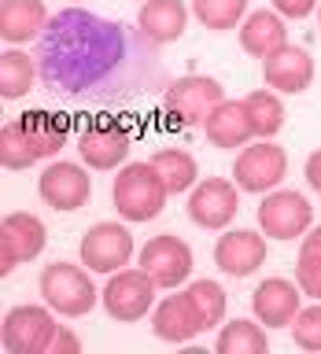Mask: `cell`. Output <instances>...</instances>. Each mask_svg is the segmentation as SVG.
I'll list each match as a JSON object with an SVG mask.
<instances>
[{
	"mask_svg": "<svg viewBox=\"0 0 321 354\" xmlns=\"http://www.w3.org/2000/svg\"><path fill=\"white\" fill-rule=\"evenodd\" d=\"M77 254H82V266H89L93 273L111 277V273L126 270L129 259H133L129 225H122V221H96V225H89Z\"/></svg>",
	"mask_w": 321,
	"mask_h": 354,
	"instance_id": "11",
	"label": "cell"
},
{
	"mask_svg": "<svg viewBox=\"0 0 321 354\" xmlns=\"http://www.w3.org/2000/svg\"><path fill=\"white\" fill-rule=\"evenodd\" d=\"M221 100H226V88L221 82L207 74H188V77H177L170 82V88L163 93V115L181 129H192V126H203L207 115L214 111Z\"/></svg>",
	"mask_w": 321,
	"mask_h": 354,
	"instance_id": "4",
	"label": "cell"
},
{
	"mask_svg": "<svg viewBox=\"0 0 321 354\" xmlns=\"http://www.w3.org/2000/svg\"><path fill=\"white\" fill-rule=\"evenodd\" d=\"M303 177H306L310 188H318V192H321V148L310 151V159H306V166H303Z\"/></svg>",
	"mask_w": 321,
	"mask_h": 354,
	"instance_id": "35",
	"label": "cell"
},
{
	"mask_svg": "<svg viewBox=\"0 0 321 354\" xmlns=\"http://www.w3.org/2000/svg\"><path fill=\"white\" fill-rule=\"evenodd\" d=\"M148 162L159 170V177L166 181V188H170V196H181L188 188H196V181H199L196 155L185 151V148H155Z\"/></svg>",
	"mask_w": 321,
	"mask_h": 354,
	"instance_id": "24",
	"label": "cell"
},
{
	"mask_svg": "<svg viewBox=\"0 0 321 354\" xmlns=\"http://www.w3.org/2000/svg\"><path fill=\"white\" fill-rule=\"evenodd\" d=\"M262 77L277 93H292V96L306 93L310 82H314V55L299 44H281L262 59Z\"/></svg>",
	"mask_w": 321,
	"mask_h": 354,
	"instance_id": "18",
	"label": "cell"
},
{
	"mask_svg": "<svg viewBox=\"0 0 321 354\" xmlns=\"http://www.w3.org/2000/svg\"><path fill=\"white\" fill-rule=\"evenodd\" d=\"M48 354H82V339H77V332L59 325V328H55V336H52Z\"/></svg>",
	"mask_w": 321,
	"mask_h": 354,
	"instance_id": "34",
	"label": "cell"
},
{
	"mask_svg": "<svg viewBox=\"0 0 321 354\" xmlns=\"http://www.w3.org/2000/svg\"><path fill=\"white\" fill-rule=\"evenodd\" d=\"M37 196L59 214H74L89 203L93 196V181H89L82 162H52L48 170L37 177Z\"/></svg>",
	"mask_w": 321,
	"mask_h": 354,
	"instance_id": "14",
	"label": "cell"
},
{
	"mask_svg": "<svg viewBox=\"0 0 321 354\" xmlns=\"http://www.w3.org/2000/svg\"><path fill=\"white\" fill-rule=\"evenodd\" d=\"M318 4L321 0H273V11L284 19H306L318 11Z\"/></svg>",
	"mask_w": 321,
	"mask_h": 354,
	"instance_id": "33",
	"label": "cell"
},
{
	"mask_svg": "<svg viewBox=\"0 0 321 354\" xmlns=\"http://www.w3.org/2000/svg\"><path fill=\"white\" fill-rule=\"evenodd\" d=\"M15 122H19V133H22V137H26V144H30V151L37 155V162H41V159H52V155L63 151L66 129H71V126H66V115L30 107V111H22Z\"/></svg>",
	"mask_w": 321,
	"mask_h": 354,
	"instance_id": "20",
	"label": "cell"
},
{
	"mask_svg": "<svg viewBox=\"0 0 321 354\" xmlns=\"http://www.w3.org/2000/svg\"><path fill=\"white\" fill-rule=\"evenodd\" d=\"M37 288H41L44 303L63 317H85L100 299L96 284H93V270H89V266H74V262L44 266Z\"/></svg>",
	"mask_w": 321,
	"mask_h": 354,
	"instance_id": "3",
	"label": "cell"
},
{
	"mask_svg": "<svg viewBox=\"0 0 321 354\" xmlns=\"http://www.w3.org/2000/svg\"><path fill=\"white\" fill-rule=\"evenodd\" d=\"M266 262V232L226 229L214 243V266L229 277H248Z\"/></svg>",
	"mask_w": 321,
	"mask_h": 354,
	"instance_id": "17",
	"label": "cell"
},
{
	"mask_svg": "<svg viewBox=\"0 0 321 354\" xmlns=\"http://www.w3.org/2000/svg\"><path fill=\"white\" fill-rule=\"evenodd\" d=\"M192 248L174 236V232H163V236H152L148 243L140 248V270L152 277L159 288L166 292H174V288H181L188 281V273H192Z\"/></svg>",
	"mask_w": 321,
	"mask_h": 354,
	"instance_id": "12",
	"label": "cell"
},
{
	"mask_svg": "<svg viewBox=\"0 0 321 354\" xmlns=\"http://www.w3.org/2000/svg\"><path fill=\"white\" fill-rule=\"evenodd\" d=\"M284 15H277L273 8H259L251 11L248 19L240 22V48L255 55V59H266L270 52H277L281 44H288V26Z\"/></svg>",
	"mask_w": 321,
	"mask_h": 354,
	"instance_id": "23",
	"label": "cell"
},
{
	"mask_svg": "<svg viewBox=\"0 0 321 354\" xmlns=\"http://www.w3.org/2000/svg\"><path fill=\"white\" fill-rule=\"evenodd\" d=\"M133 133L115 118H96L77 133V155L89 170H122L129 162Z\"/></svg>",
	"mask_w": 321,
	"mask_h": 354,
	"instance_id": "10",
	"label": "cell"
},
{
	"mask_svg": "<svg viewBox=\"0 0 321 354\" xmlns=\"http://www.w3.org/2000/svg\"><path fill=\"white\" fill-rule=\"evenodd\" d=\"M270 351V336L259 317H232L218 332V354H266Z\"/></svg>",
	"mask_w": 321,
	"mask_h": 354,
	"instance_id": "26",
	"label": "cell"
},
{
	"mask_svg": "<svg viewBox=\"0 0 321 354\" xmlns=\"http://www.w3.org/2000/svg\"><path fill=\"white\" fill-rule=\"evenodd\" d=\"M188 295H192V303L199 306V314H203V325H207V328L226 325L229 299H226V288H221L218 281H192V284H188Z\"/></svg>",
	"mask_w": 321,
	"mask_h": 354,
	"instance_id": "29",
	"label": "cell"
},
{
	"mask_svg": "<svg viewBox=\"0 0 321 354\" xmlns=\"http://www.w3.org/2000/svg\"><path fill=\"white\" fill-rule=\"evenodd\" d=\"M111 199H115V210L122 214V221L140 225V221H152L163 214L170 188H166V181L152 162H126L118 170L115 185H111Z\"/></svg>",
	"mask_w": 321,
	"mask_h": 354,
	"instance_id": "2",
	"label": "cell"
},
{
	"mask_svg": "<svg viewBox=\"0 0 321 354\" xmlns=\"http://www.w3.org/2000/svg\"><path fill=\"white\" fill-rule=\"evenodd\" d=\"M155 292H159V284H155L140 266L137 270L126 266V270L111 273V281L104 284L100 299H104V310L115 321H140L155 310Z\"/></svg>",
	"mask_w": 321,
	"mask_h": 354,
	"instance_id": "8",
	"label": "cell"
},
{
	"mask_svg": "<svg viewBox=\"0 0 321 354\" xmlns=\"http://www.w3.org/2000/svg\"><path fill=\"white\" fill-rule=\"evenodd\" d=\"M48 243V229L30 210H15L0 225V273L11 277L22 262H33Z\"/></svg>",
	"mask_w": 321,
	"mask_h": 354,
	"instance_id": "13",
	"label": "cell"
},
{
	"mask_svg": "<svg viewBox=\"0 0 321 354\" xmlns=\"http://www.w3.org/2000/svg\"><path fill=\"white\" fill-rule=\"evenodd\" d=\"M248 11V0H192V15L203 30L210 33H226L237 30Z\"/></svg>",
	"mask_w": 321,
	"mask_h": 354,
	"instance_id": "28",
	"label": "cell"
},
{
	"mask_svg": "<svg viewBox=\"0 0 321 354\" xmlns=\"http://www.w3.org/2000/svg\"><path fill=\"white\" fill-rule=\"evenodd\" d=\"M284 174H288V151L277 148L273 140L244 144L240 155L232 159V181L240 185V192L266 196L284 181Z\"/></svg>",
	"mask_w": 321,
	"mask_h": 354,
	"instance_id": "6",
	"label": "cell"
},
{
	"mask_svg": "<svg viewBox=\"0 0 321 354\" xmlns=\"http://www.w3.org/2000/svg\"><path fill=\"white\" fill-rule=\"evenodd\" d=\"M292 339L299 351H310L318 354L321 351V299L314 306H303L292 321Z\"/></svg>",
	"mask_w": 321,
	"mask_h": 354,
	"instance_id": "31",
	"label": "cell"
},
{
	"mask_svg": "<svg viewBox=\"0 0 321 354\" xmlns=\"http://www.w3.org/2000/svg\"><path fill=\"white\" fill-rule=\"evenodd\" d=\"M126 30L85 8H66L52 15L37 41L41 82L63 96H82L111 82V74L126 63Z\"/></svg>",
	"mask_w": 321,
	"mask_h": 354,
	"instance_id": "1",
	"label": "cell"
},
{
	"mask_svg": "<svg viewBox=\"0 0 321 354\" xmlns=\"http://www.w3.org/2000/svg\"><path fill=\"white\" fill-rule=\"evenodd\" d=\"M203 133H207V140L214 144L218 151L244 148V144L255 137L251 122H248V111H244V100H221V104L207 115Z\"/></svg>",
	"mask_w": 321,
	"mask_h": 354,
	"instance_id": "22",
	"label": "cell"
},
{
	"mask_svg": "<svg viewBox=\"0 0 321 354\" xmlns=\"http://www.w3.org/2000/svg\"><path fill=\"white\" fill-rule=\"evenodd\" d=\"M318 26H321V4H318Z\"/></svg>",
	"mask_w": 321,
	"mask_h": 354,
	"instance_id": "37",
	"label": "cell"
},
{
	"mask_svg": "<svg viewBox=\"0 0 321 354\" xmlns=\"http://www.w3.org/2000/svg\"><path fill=\"white\" fill-rule=\"evenodd\" d=\"M295 284L303 288V295L321 299V259L299 254V262H295Z\"/></svg>",
	"mask_w": 321,
	"mask_h": 354,
	"instance_id": "32",
	"label": "cell"
},
{
	"mask_svg": "<svg viewBox=\"0 0 321 354\" xmlns=\"http://www.w3.org/2000/svg\"><path fill=\"white\" fill-rule=\"evenodd\" d=\"M0 162H4V170H30V166L37 162V155L30 151V144L19 133V122L15 118L0 129Z\"/></svg>",
	"mask_w": 321,
	"mask_h": 354,
	"instance_id": "30",
	"label": "cell"
},
{
	"mask_svg": "<svg viewBox=\"0 0 321 354\" xmlns=\"http://www.w3.org/2000/svg\"><path fill=\"white\" fill-rule=\"evenodd\" d=\"M244 111H248L251 133L259 140H270L273 133H281V126H284V104L277 93H270V88H255V93L244 96Z\"/></svg>",
	"mask_w": 321,
	"mask_h": 354,
	"instance_id": "27",
	"label": "cell"
},
{
	"mask_svg": "<svg viewBox=\"0 0 321 354\" xmlns=\"http://www.w3.org/2000/svg\"><path fill=\"white\" fill-rule=\"evenodd\" d=\"M55 328H59V321H55V310L48 303L44 306L22 303V306H11L4 314L0 343L11 354H48Z\"/></svg>",
	"mask_w": 321,
	"mask_h": 354,
	"instance_id": "5",
	"label": "cell"
},
{
	"mask_svg": "<svg viewBox=\"0 0 321 354\" xmlns=\"http://www.w3.org/2000/svg\"><path fill=\"white\" fill-rule=\"evenodd\" d=\"M37 55H26L22 48H8L0 55V96L4 100H22L37 85Z\"/></svg>",
	"mask_w": 321,
	"mask_h": 354,
	"instance_id": "25",
	"label": "cell"
},
{
	"mask_svg": "<svg viewBox=\"0 0 321 354\" xmlns=\"http://www.w3.org/2000/svg\"><path fill=\"white\" fill-rule=\"evenodd\" d=\"M240 210V185L229 177H203L196 181V188L188 192L185 214L192 218V225L199 229H229V221Z\"/></svg>",
	"mask_w": 321,
	"mask_h": 354,
	"instance_id": "9",
	"label": "cell"
},
{
	"mask_svg": "<svg viewBox=\"0 0 321 354\" xmlns=\"http://www.w3.org/2000/svg\"><path fill=\"white\" fill-rule=\"evenodd\" d=\"M299 254H310V259H321V225H310L306 236H303V248Z\"/></svg>",
	"mask_w": 321,
	"mask_h": 354,
	"instance_id": "36",
	"label": "cell"
},
{
	"mask_svg": "<svg viewBox=\"0 0 321 354\" xmlns=\"http://www.w3.org/2000/svg\"><path fill=\"white\" fill-rule=\"evenodd\" d=\"M152 332H155V339H163V343H192L199 332H207L203 314H199V306L192 303L188 288L177 295L159 299V306L152 310Z\"/></svg>",
	"mask_w": 321,
	"mask_h": 354,
	"instance_id": "15",
	"label": "cell"
},
{
	"mask_svg": "<svg viewBox=\"0 0 321 354\" xmlns=\"http://www.w3.org/2000/svg\"><path fill=\"white\" fill-rule=\"evenodd\" d=\"M314 225V207L295 188H273L259 203V229L270 240H299Z\"/></svg>",
	"mask_w": 321,
	"mask_h": 354,
	"instance_id": "7",
	"label": "cell"
},
{
	"mask_svg": "<svg viewBox=\"0 0 321 354\" xmlns=\"http://www.w3.org/2000/svg\"><path fill=\"white\" fill-rule=\"evenodd\" d=\"M251 310L266 328H292L295 314L303 310V288L284 277H266L251 295Z\"/></svg>",
	"mask_w": 321,
	"mask_h": 354,
	"instance_id": "16",
	"label": "cell"
},
{
	"mask_svg": "<svg viewBox=\"0 0 321 354\" xmlns=\"http://www.w3.org/2000/svg\"><path fill=\"white\" fill-rule=\"evenodd\" d=\"M185 26H188L185 0H144V4H140L137 30L152 44H174L185 33Z\"/></svg>",
	"mask_w": 321,
	"mask_h": 354,
	"instance_id": "21",
	"label": "cell"
},
{
	"mask_svg": "<svg viewBox=\"0 0 321 354\" xmlns=\"http://www.w3.org/2000/svg\"><path fill=\"white\" fill-rule=\"evenodd\" d=\"M44 26H48L44 0H0V37L8 41V48L41 41Z\"/></svg>",
	"mask_w": 321,
	"mask_h": 354,
	"instance_id": "19",
	"label": "cell"
}]
</instances>
